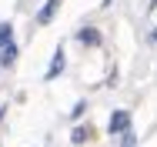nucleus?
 <instances>
[{"mask_svg": "<svg viewBox=\"0 0 157 147\" xmlns=\"http://www.w3.org/2000/svg\"><path fill=\"white\" fill-rule=\"evenodd\" d=\"M127 130H130V114H127V110H114V114H110V127H107V134L117 137V134H127Z\"/></svg>", "mask_w": 157, "mask_h": 147, "instance_id": "1", "label": "nucleus"}, {"mask_svg": "<svg viewBox=\"0 0 157 147\" xmlns=\"http://www.w3.org/2000/svg\"><path fill=\"white\" fill-rule=\"evenodd\" d=\"M63 70V47H57V54H54V60H50V67H47V77L44 80H57Z\"/></svg>", "mask_w": 157, "mask_h": 147, "instance_id": "2", "label": "nucleus"}, {"mask_svg": "<svg viewBox=\"0 0 157 147\" xmlns=\"http://www.w3.org/2000/svg\"><path fill=\"white\" fill-rule=\"evenodd\" d=\"M57 7H60V0H47L44 7H40V14H37V24L44 27V24H50L54 20V14H57Z\"/></svg>", "mask_w": 157, "mask_h": 147, "instance_id": "3", "label": "nucleus"}, {"mask_svg": "<svg viewBox=\"0 0 157 147\" xmlns=\"http://www.w3.org/2000/svg\"><path fill=\"white\" fill-rule=\"evenodd\" d=\"M0 64H3V67H13V64H17V44H7V47H3Z\"/></svg>", "mask_w": 157, "mask_h": 147, "instance_id": "4", "label": "nucleus"}, {"mask_svg": "<svg viewBox=\"0 0 157 147\" xmlns=\"http://www.w3.org/2000/svg\"><path fill=\"white\" fill-rule=\"evenodd\" d=\"M77 37H80L84 44H90V47H97V44H100V33H97L94 27H84V30H80V33H77Z\"/></svg>", "mask_w": 157, "mask_h": 147, "instance_id": "5", "label": "nucleus"}, {"mask_svg": "<svg viewBox=\"0 0 157 147\" xmlns=\"http://www.w3.org/2000/svg\"><path fill=\"white\" fill-rule=\"evenodd\" d=\"M7 44H13V24H0V50Z\"/></svg>", "mask_w": 157, "mask_h": 147, "instance_id": "6", "label": "nucleus"}, {"mask_svg": "<svg viewBox=\"0 0 157 147\" xmlns=\"http://www.w3.org/2000/svg\"><path fill=\"white\" fill-rule=\"evenodd\" d=\"M70 137H74V144H84V141H87V127H74Z\"/></svg>", "mask_w": 157, "mask_h": 147, "instance_id": "7", "label": "nucleus"}, {"mask_svg": "<svg viewBox=\"0 0 157 147\" xmlns=\"http://www.w3.org/2000/svg\"><path fill=\"white\" fill-rule=\"evenodd\" d=\"M124 141H121V147H134V130H127V134H121Z\"/></svg>", "mask_w": 157, "mask_h": 147, "instance_id": "8", "label": "nucleus"}, {"mask_svg": "<svg viewBox=\"0 0 157 147\" xmlns=\"http://www.w3.org/2000/svg\"><path fill=\"white\" fill-rule=\"evenodd\" d=\"M154 7H157V0H151V3H147V10H154Z\"/></svg>", "mask_w": 157, "mask_h": 147, "instance_id": "9", "label": "nucleus"}, {"mask_svg": "<svg viewBox=\"0 0 157 147\" xmlns=\"http://www.w3.org/2000/svg\"><path fill=\"white\" fill-rule=\"evenodd\" d=\"M151 40H157V30H154V33H151Z\"/></svg>", "mask_w": 157, "mask_h": 147, "instance_id": "10", "label": "nucleus"}]
</instances>
